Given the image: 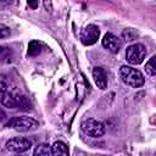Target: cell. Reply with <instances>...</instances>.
Instances as JSON below:
<instances>
[{"label":"cell","instance_id":"cell-6","mask_svg":"<svg viewBox=\"0 0 156 156\" xmlns=\"http://www.w3.org/2000/svg\"><path fill=\"white\" fill-rule=\"evenodd\" d=\"M100 37V29L95 24H88L80 33V41L84 45H93Z\"/></svg>","mask_w":156,"mask_h":156},{"label":"cell","instance_id":"cell-12","mask_svg":"<svg viewBox=\"0 0 156 156\" xmlns=\"http://www.w3.org/2000/svg\"><path fill=\"white\" fill-rule=\"evenodd\" d=\"M41 50H43V44L40 41L32 40L28 44V55L29 56H37L41 52Z\"/></svg>","mask_w":156,"mask_h":156},{"label":"cell","instance_id":"cell-9","mask_svg":"<svg viewBox=\"0 0 156 156\" xmlns=\"http://www.w3.org/2000/svg\"><path fill=\"white\" fill-rule=\"evenodd\" d=\"M1 104H2V106L9 107V108L17 107V101H16L15 95H12L11 93H7L6 90L1 91Z\"/></svg>","mask_w":156,"mask_h":156},{"label":"cell","instance_id":"cell-5","mask_svg":"<svg viewBox=\"0 0 156 156\" xmlns=\"http://www.w3.org/2000/svg\"><path fill=\"white\" fill-rule=\"evenodd\" d=\"M30 146H32L30 140L27 139V138H22V136L12 138L6 143V149L9 151L17 152V154H21V152H24V151L29 150Z\"/></svg>","mask_w":156,"mask_h":156},{"label":"cell","instance_id":"cell-10","mask_svg":"<svg viewBox=\"0 0 156 156\" xmlns=\"http://www.w3.org/2000/svg\"><path fill=\"white\" fill-rule=\"evenodd\" d=\"M33 154H34V156H50V155H54V152H52V146H50V145L46 144V143L38 144Z\"/></svg>","mask_w":156,"mask_h":156},{"label":"cell","instance_id":"cell-14","mask_svg":"<svg viewBox=\"0 0 156 156\" xmlns=\"http://www.w3.org/2000/svg\"><path fill=\"white\" fill-rule=\"evenodd\" d=\"M136 37H138V33H136L135 29H133V28H126V29L122 30V38H123L126 41H128V43L135 40Z\"/></svg>","mask_w":156,"mask_h":156},{"label":"cell","instance_id":"cell-15","mask_svg":"<svg viewBox=\"0 0 156 156\" xmlns=\"http://www.w3.org/2000/svg\"><path fill=\"white\" fill-rule=\"evenodd\" d=\"M145 71L149 76H155L156 74V56H152L145 65Z\"/></svg>","mask_w":156,"mask_h":156},{"label":"cell","instance_id":"cell-4","mask_svg":"<svg viewBox=\"0 0 156 156\" xmlns=\"http://www.w3.org/2000/svg\"><path fill=\"white\" fill-rule=\"evenodd\" d=\"M82 130L87 134V135H89V136H91V138H100V136H102L104 134H105V126L101 123V122H99V121H95V119H93V118H89V119H85L83 123H82Z\"/></svg>","mask_w":156,"mask_h":156},{"label":"cell","instance_id":"cell-13","mask_svg":"<svg viewBox=\"0 0 156 156\" xmlns=\"http://www.w3.org/2000/svg\"><path fill=\"white\" fill-rule=\"evenodd\" d=\"M52 152L54 155H68V147L63 141H55L52 145Z\"/></svg>","mask_w":156,"mask_h":156},{"label":"cell","instance_id":"cell-18","mask_svg":"<svg viewBox=\"0 0 156 156\" xmlns=\"http://www.w3.org/2000/svg\"><path fill=\"white\" fill-rule=\"evenodd\" d=\"M1 2H2L4 5H11V4L13 2V0H1Z\"/></svg>","mask_w":156,"mask_h":156},{"label":"cell","instance_id":"cell-3","mask_svg":"<svg viewBox=\"0 0 156 156\" xmlns=\"http://www.w3.org/2000/svg\"><path fill=\"white\" fill-rule=\"evenodd\" d=\"M145 54H146L145 46L143 44L136 43L127 48L126 57L130 65H140L145 58Z\"/></svg>","mask_w":156,"mask_h":156},{"label":"cell","instance_id":"cell-11","mask_svg":"<svg viewBox=\"0 0 156 156\" xmlns=\"http://www.w3.org/2000/svg\"><path fill=\"white\" fill-rule=\"evenodd\" d=\"M15 98H16V101H17V107L20 110H23V111H30L32 110V105H30L29 100L26 96L16 94Z\"/></svg>","mask_w":156,"mask_h":156},{"label":"cell","instance_id":"cell-2","mask_svg":"<svg viewBox=\"0 0 156 156\" xmlns=\"http://www.w3.org/2000/svg\"><path fill=\"white\" fill-rule=\"evenodd\" d=\"M9 126L12 127L13 129H16L17 132L27 133V132H33V130L38 129L39 123H38V121H35L32 117L21 116V117H13L12 119H10Z\"/></svg>","mask_w":156,"mask_h":156},{"label":"cell","instance_id":"cell-16","mask_svg":"<svg viewBox=\"0 0 156 156\" xmlns=\"http://www.w3.org/2000/svg\"><path fill=\"white\" fill-rule=\"evenodd\" d=\"M7 35H10V29L5 24H0V37H1V39H5Z\"/></svg>","mask_w":156,"mask_h":156},{"label":"cell","instance_id":"cell-8","mask_svg":"<svg viewBox=\"0 0 156 156\" xmlns=\"http://www.w3.org/2000/svg\"><path fill=\"white\" fill-rule=\"evenodd\" d=\"M93 78L95 80V84L98 85L99 89L104 90L107 87V79H106V74L104 72V69L101 67H95L93 69Z\"/></svg>","mask_w":156,"mask_h":156},{"label":"cell","instance_id":"cell-7","mask_svg":"<svg viewBox=\"0 0 156 156\" xmlns=\"http://www.w3.org/2000/svg\"><path fill=\"white\" fill-rule=\"evenodd\" d=\"M102 46H104L106 50H108L110 52L117 54V52L119 51L121 46H122V43H121V40H119L116 35H113L112 33H106L105 37H104V39H102Z\"/></svg>","mask_w":156,"mask_h":156},{"label":"cell","instance_id":"cell-1","mask_svg":"<svg viewBox=\"0 0 156 156\" xmlns=\"http://www.w3.org/2000/svg\"><path fill=\"white\" fill-rule=\"evenodd\" d=\"M119 77L124 84L132 88H139L145 83L143 73L139 69L129 66H122L119 68Z\"/></svg>","mask_w":156,"mask_h":156},{"label":"cell","instance_id":"cell-17","mask_svg":"<svg viewBox=\"0 0 156 156\" xmlns=\"http://www.w3.org/2000/svg\"><path fill=\"white\" fill-rule=\"evenodd\" d=\"M28 5H29V7H32V9H37V6H38V0H28Z\"/></svg>","mask_w":156,"mask_h":156}]
</instances>
